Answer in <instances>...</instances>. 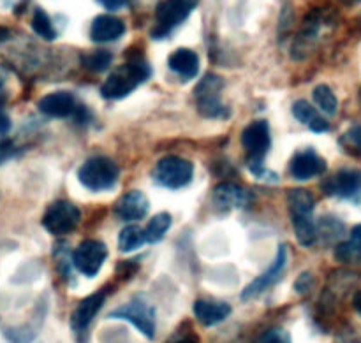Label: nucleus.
<instances>
[{"label": "nucleus", "instance_id": "obj_1", "mask_svg": "<svg viewBox=\"0 0 361 343\" xmlns=\"http://www.w3.org/2000/svg\"><path fill=\"white\" fill-rule=\"evenodd\" d=\"M288 206L291 215L293 231L302 247L314 245L317 238L316 225L312 222L314 197L305 189H293L288 192Z\"/></svg>", "mask_w": 361, "mask_h": 343}, {"label": "nucleus", "instance_id": "obj_2", "mask_svg": "<svg viewBox=\"0 0 361 343\" xmlns=\"http://www.w3.org/2000/svg\"><path fill=\"white\" fill-rule=\"evenodd\" d=\"M148 76H150V67L147 63L141 60H130L109 74L102 85L101 94L106 99H122L140 87L143 81H147Z\"/></svg>", "mask_w": 361, "mask_h": 343}, {"label": "nucleus", "instance_id": "obj_3", "mask_svg": "<svg viewBox=\"0 0 361 343\" xmlns=\"http://www.w3.org/2000/svg\"><path fill=\"white\" fill-rule=\"evenodd\" d=\"M118 166L108 157H92L78 171L81 185L92 192H102L115 185L118 180Z\"/></svg>", "mask_w": 361, "mask_h": 343}, {"label": "nucleus", "instance_id": "obj_4", "mask_svg": "<svg viewBox=\"0 0 361 343\" xmlns=\"http://www.w3.org/2000/svg\"><path fill=\"white\" fill-rule=\"evenodd\" d=\"M200 0H162L155 9L157 23L152 28V37L162 39L182 21L187 20L190 11L197 6Z\"/></svg>", "mask_w": 361, "mask_h": 343}, {"label": "nucleus", "instance_id": "obj_5", "mask_svg": "<svg viewBox=\"0 0 361 343\" xmlns=\"http://www.w3.org/2000/svg\"><path fill=\"white\" fill-rule=\"evenodd\" d=\"M242 143L245 150L249 151V168L254 175L259 176L261 169H263V157L268 150H270L271 137H270V127L264 120H257L250 125L245 127L242 134Z\"/></svg>", "mask_w": 361, "mask_h": 343}, {"label": "nucleus", "instance_id": "obj_6", "mask_svg": "<svg viewBox=\"0 0 361 343\" xmlns=\"http://www.w3.org/2000/svg\"><path fill=\"white\" fill-rule=\"evenodd\" d=\"M155 182L166 189H182L190 183L194 176V166L182 157H164L157 162L152 173Z\"/></svg>", "mask_w": 361, "mask_h": 343}, {"label": "nucleus", "instance_id": "obj_7", "mask_svg": "<svg viewBox=\"0 0 361 343\" xmlns=\"http://www.w3.org/2000/svg\"><path fill=\"white\" fill-rule=\"evenodd\" d=\"M222 87H224L222 77L215 76V74H208L204 80L200 81V85L194 90V95H196L197 101V109L207 118H224L228 115V109L219 101Z\"/></svg>", "mask_w": 361, "mask_h": 343}, {"label": "nucleus", "instance_id": "obj_8", "mask_svg": "<svg viewBox=\"0 0 361 343\" xmlns=\"http://www.w3.org/2000/svg\"><path fill=\"white\" fill-rule=\"evenodd\" d=\"M108 319L129 320L130 324H134L150 340L155 335V310L145 299L136 298L127 303V305L118 306L115 312L109 313Z\"/></svg>", "mask_w": 361, "mask_h": 343}, {"label": "nucleus", "instance_id": "obj_9", "mask_svg": "<svg viewBox=\"0 0 361 343\" xmlns=\"http://www.w3.org/2000/svg\"><path fill=\"white\" fill-rule=\"evenodd\" d=\"M80 218V210L73 203H69V201H56V203H53L46 210L44 218H42V225L51 235L66 236L76 229Z\"/></svg>", "mask_w": 361, "mask_h": 343}, {"label": "nucleus", "instance_id": "obj_10", "mask_svg": "<svg viewBox=\"0 0 361 343\" xmlns=\"http://www.w3.org/2000/svg\"><path fill=\"white\" fill-rule=\"evenodd\" d=\"M106 256H108V249L104 243L97 239H87L74 250L73 261L80 273H83L85 277H95L106 261Z\"/></svg>", "mask_w": 361, "mask_h": 343}, {"label": "nucleus", "instance_id": "obj_11", "mask_svg": "<svg viewBox=\"0 0 361 343\" xmlns=\"http://www.w3.org/2000/svg\"><path fill=\"white\" fill-rule=\"evenodd\" d=\"M321 189L328 194V196L335 197H353L361 192V171L360 169H341L324 180Z\"/></svg>", "mask_w": 361, "mask_h": 343}, {"label": "nucleus", "instance_id": "obj_12", "mask_svg": "<svg viewBox=\"0 0 361 343\" xmlns=\"http://www.w3.org/2000/svg\"><path fill=\"white\" fill-rule=\"evenodd\" d=\"M324 171H326V162L314 150L298 151L289 162V173H291L293 178L300 180V182L316 178V176L323 175Z\"/></svg>", "mask_w": 361, "mask_h": 343}, {"label": "nucleus", "instance_id": "obj_13", "mask_svg": "<svg viewBox=\"0 0 361 343\" xmlns=\"http://www.w3.org/2000/svg\"><path fill=\"white\" fill-rule=\"evenodd\" d=\"M286 261H288V250H286V247L282 245L281 249H279L277 259H275V263L271 264L270 268H268L267 273H263L261 277H257L256 280H254L252 284H250L249 287L243 291L242 298L243 299H250V298H254V296L261 294L263 291H267V289L271 287L274 284H277V282L281 280L282 273H284V270H286Z\"/></svg>", "mask_w": 361, "mask_h": 343}, {"label": "nucleus", "instance_id": "obj_14", "mask_svg": "<svg viewBox=\"0 0 361 343\" xmlns=\"http://www.w3.org/2000/svg\"><path fill=\"white\" fill-rule=\"evenodd\" d=\"M116 215H118L122 220L134 222L141 220V218L147 217L148 213V199L143 192L140 190H130V192L123 194L118 199L115 206Z\"/></svg>", "mask_w": 361, "mask_h": 343}, {"label": "nucleus", "instance_id": "obj_15", "mask_svg": "<svg viewBox=\"0 0 361 343\" xmlns=\"http://www.w3.org/2000/svg\"><path fill=\"white\" fill-rule=\"evenodd\" d=\"M106 299V292L99 291L95 294H90L88 298H85L83 301L78 303L76 310L73 312L71 317V326L74 331H85L88 328V324L94 320V317L97 316V312L101 310L102 303Z\"/></svg>", "mask_w": 361, "mask_h": 343}, {"label": "nucleus", "instance_id": "obj_16", "mask_svg": "<svg viewBox=\"0 0 361 343\" xmlns=\"http://www.w3.org/2000/svg\"><path fill=\"white\" fill-rule=\"evenodd\" d=\"M39 111L44 113L46 116L51 118H67L76 109V101L67 92H55V94H48L39 101Z\"/></svg>", "mask_w": 361, "mask_h": 343}, {"label": "nucleus", "instance_id": "obj_17", "mask_svg": "<svg viewBox=\"0 0 361 343\" xmlns=\"http://www.w3.org/2000/svg\"><path fill=\"white\" fill-rule=\"evenodd\" d=\"M126 32V25L122 20L111 14H101L92 21L90 37L94 42H111L122 37Z\"/></svg>", "mask_w": 361, "mask_h": 343}, {"label": "nucleus", "instance_id": "obj_18", "mask_svg": "<svg viewBox=\"0 0 361 343\" xmlns=\"http://www.w3.org/2000/svg\"><path fill=\"white\" fill-rule=\"evenodd\" d=\"M249 201V192L233 183H222L214 190V203L221 210H235L243 208Z\"/></svg>", "mask_w": 361, "mask_h": 343}, {"label": "nucleus", "instance_id": "obj_19", "mask_svg": "<svg viewBox=\"0 0 361 343\" xmlns=\"http://www.w3.org/2000/svg\"><path fill=\"white\" fill-rule=\"evenodd\" d=\"M229 313H231V306L228 303L204 301V299L194 303V316L203 326H215L222 323Z\"/></svg>", "mask_w": 361, "mask_h": 343}, {"label": "nucleus", "instance_id": "obj_20", "mask_svg": "<svg viewBox=\"0 0 361 343\" xmlns=\"http://www.w3.org/2000/svg\"><path fill=\"white\" fill-rule=\"evenodd\" d=\"M168 63L169 69L178 74V76H182L183 80H190L200 70V58H197L192 49L187 48H180L175 53H171Z\"/></svg>", "mask_w": 361, "mask_h": 343}, {"label": "nucleus", "instance_id": "obj_21", "mask_svg": "<svg viewBox=\"0 0 361 343\" xmlns=\"http://www.w3.org/2000/svg\"><path fill=\"white\" fill-rule=\"evenodd\" d=\"M293 115L300 120L302 123L309 125V129H312L314 132H326L330 129V123L319 115V113L314 109L312 104H309L307 101H298L293 106Z\"/></svg>", "mask_w": 361, "mask_h": 343}, {"label": "nucleus", "instance_id": "obj_22", "mask_svg": "<svg viewBox=\"0 0 361 343\" xmlns=\"http://www.w3.org/2000/svg\"><path fill=\"white\" fill-rule=\"evenodd\" d=\"M335 257L342 263H361V224L351 232V239L342 243L335 250Z\"/></svg>", "mask_w": 361, "mask_h": 343}, {"label": "nucleus", "instance_id": "obj_23", "mask_svg": "<svg viewBox=\"0 0 361 343\" xmlns=\"http://www.w3.org/2000/svg\"><path fill=\"white\" fill-rule=\"evenodd\" d=\"M145 243H147L145 231L137 227V225H127V227H123L120 231L118 249L122 252H133V250H137L140 247H143Z\"/></svg>", "mask_w": 361, "mask_h": 343}, {"label": "nucleus", "instance_id": "obj_24", "mask_svg": "<svg viewBox=\"0 0 361 343\" xmlns=\"http://www.w3.org/2000/svg\"><path fill=\"white\" fill-rule=\"evenodd\" d=\"M169 225H171V217L168 213H159L148 222L147 229H145V238L147 243H157L164 238L166 232L169 231Z\"/></svg>", "mask_w": 361, "mask_h": 343}, {"label": "nucleus", "instance_id": "obj_25", "mask_svg": "<svg viewBox=\"0 0 361 343\" xmlns=\"http://www.w3.org/2000/svg\"><path fill=\"white\" fill-rule=\"evenodd\" d=\"M314 101L319 106L321 111H324L326 115H335V111H337V97H335V94L328 85H319L314 90Z\"/></svg>", "mask_w": 361, "mask_h": 343}, {"label": "nucleus", "instance_id": "obj_26", "mask_svg": "<svg viewBox=\"0 0 361 343\" xmlns=\"http://www.w3.org/2000/svg\"><path fill=\"white\" fill-rule=\"evenodd\" d=\"M32 28H34L35 34L41 35V37L46 39V41H53V39L56 37V32H55V28H53L51 20H49V16L42 9L34 11V18H32Z\"/></svg>", "mask_w": 361, "mask_h": 343}, {"label": "nucleus", "instance_id": "obj_27", "mask_svg": "<svg viewBox=\"0 0 361 343\" xmlns=\"http://www.w3.org/2000/svg\"><path fill=\"white\" fill-rule=\"evenodd\" d=\"M109 63H111V53L104 51V49H99V51L88 53L83 56V66L92 73H102V70L108 69Z\"/></svg>", "mask_w": 361, "mask_h": 343}, {"label": "nucleus", "instance_id": "obj_28", "mask_svg": "<svg viewBox=\"0 0 361 343\" xmlns=\"http://www.w3.org/2000/svg\"><path fill=\"white\" fill-rule=\"evenodd\" d=\"M342 141H344L345 144H349L353 150L361 151V125H355L353 129H349Z\"/></svg>", "mask_w": 361, "mask_h": 343}, {"label": "nucleus", "instance_id": "obj_29", "mask_svg": "<svg viewBox=\"0 0 361 343\" xmlns=\"http://www.w3.org/2000/svg\"><path fill=\"white\" fill-rule=\"evenodd\" d=\"M259 343H291V338L284 330H271L261 338Z\"/></svg>", "mask_w": 361, "mask_h": 343}, {"label": "nucleus", "instance_id": "obj_30", "mask_svg": "<svg viewBox=\"0 0 361 343\" xmlns=\"http://www.w3.org/2000/svg\"><path fill=\"white\" fill-rule=\"evenodd\" d=\"M16 146L11 139H2L0 141V164L7 162L9 158H13L16 155Z\"/></svg>", "mask_w": 361, "mask_h": 343}, {"label": "nucleus", "instance_id": "obj_31", "mask_svg": "<svg viewBox=\"0 0 361 343\" xmlns=\"http://www.w3.org/2000/svg\"><path fill=\"white\" fill-rule=\"evenodd\" d=\"M11 129V118L7 116V113L4 111V99L0 97V134L9 132Z\"/></svg>", "mask_w": 361, "mask_h": 343}, {"label": "nucleus", "instance_id": "obj_32", "mask_svg": "<svg viewBox=\"0 0 361 343\" xmlns=\"http://www.w3.org/2000/svg\"><path fill=\"white\" fill-rule=\"evenodd\" d=\"M99 2H101L106 9L116 11V9H120L122 6H126L127 0H99Z\"/></svg>", "mask_w": 361, "mask_h": 343}, {"label": "nucleus", "instance_id": "obj_33", "mask_svg": "<svg viewBox=\"0 0 361 343\" xmlns=\"http://www.w3.org/2000/svg\"><path fill=\"white\" fill-rule=\"evenodd\" d=\"M355 308L358 310V313L361 316V292H358V294L355 296Z\"/></svg>", "mask_w": 361, "mask_h": 343}, {"label": "nucleus", "instance_id": "obj_34", "mask_svg": "<svg viewBox=\"0 0 361 343\" xmlns=\"http://www.w3.org/2000/svg\"><path fill=\"white\" fill-rule=\"evenodd\" d=\"M9 37V32H7V28L0 27V41H4V39Z\"/></svg>", "mask_w": 361, "mask_h": 343}, {"label": "nucleus", "instance_id": "obj_35", "mask_svg": "<svg viewBox=\"0 0 361 343\" xmlns=\"http://www.w3.org/2000/svg\"><path fill=\"white\" fill-rule=\"evenodd\" d=\"M175 343H196V340H192V338H182V340H178Z\"/></svg>", "mask_w": 361, "mask_h": 343}]
</instances>
